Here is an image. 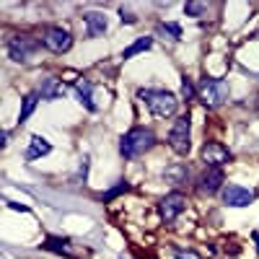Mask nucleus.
Segmentation results:
<instances>
[{
  "instance_id": "nucleus-1",
  "label": "nucleus",
  "mask_w": 259,
  "mask_h": 259,
  "mask_svg": "<svg viewBox=\"0 0 259 259\" xmlns=\"http://www.w3.org/2000/svg\"><path fill=\"white\" fill-rule=\"evenodd\" d=\"M138 96L145 101L150 114H156L161 119L171 117V114L177 112V106H179V101H177L174 94H171V91H161V89H140Z\"/></svg>"
},
{
  "instance_id": "nucleus-2",
  "label": "nucleus",
  "mask_w": 259,
  "mask_h": 259,
  "mask_svg": "<svg viewBox=\"0 0 259 259\" xmlns=\"http://www.w3.org/2000/svg\"><path fill=\"white\" fill-rule=\"evenodd\" d=\"M156 143V135L150 133L148 127H133L130 133L119 140V153L124 158H138L140 153H145V150Z\"/></svg>"
},
{
  "instance_id": "nucleus-3",
  "label": "nucleus",
  "mask_w": 259,
  "mask_h": 259,
  "mask_svg": "<svg viewBox=\"0 0 259 259\" xmlns=\"http://www.w3.org/2000/svg\"><path fill=\"white\" fill-rule=\"evenodd\" d=\"M197 99L205 106H221L228 99V83L223 78H210L205 75L197 85Z\"/></svg>"
},
{
  "instance_id": "nucleus-4",
  "label": "nucleus",
  "mask_w": 259,
  "mask_h": 259,
  "mask_svg": "<svg viewBox=\"0 0 259 259\" xmlns=\"http://www.w3.org/2000/svg\"><path fill=\"white\" fill-rule=\"evenodd\" d=\"M168 143L177 153H189L192 148V117L189 114H182L177 117V122L171 124V133H168Z\"/></svg>"
},
{
  "instance_id": "nucleus-5",
  "label": "nucleus",
  "mask_w": 259,
  "mask_h": 259,
  "mask_svg": "<svg viewBox=\"0 0 259 259\" xmlns=\"http://www.w3.org/2000/svg\"><path fill=\"white\" fill-rule=\"evenodd\" d=\"M39 50V41L31 36H13L8 41V55L13 62H29Z\"/></svg>"
},
{
  "instance_id": "nucleus-6",
  "label": "nucleus",
  "mask_w": 259,
  "mask_h": 259,
  "mask_svg": "<svg viewBox=\"0 0 259 259\" xmlns=\"http://www.w3.org/2000/svg\"><path fill=\"white\" fill-rule=\"evenodd\" d=\"M45 47L47 50H52V52H57V55H62V52H68L70 47H73V36H70V31H65L62 26H52V29H47L45 31Z\"/></svg>"
},
{
  "instance_id": "nucleus-7",
  "label": "nucleus",
  "mask_w": 259,
  "mask_h": 259,
  "mask_svg": "<svg viewBox=\"0 0 259 259\" xmlns=\"http://www.w3.org/2000/svg\"><path fill=\"white\" fill-rule=\"evenodd\" d=\"M187 207V197L182 192H171V194H166V197L161 200V218L166 221V223H174L177 218H179V212Z\"/></svg>"
},
{
  "instance_id": "nucleus-8",
  "label": "nucleus",
  "mask_w": 259,
  "mask_h": 259,
  "mask_svg": "<svg viewBox=\"0 0 259 259\" xmlns=\"http://www.w3.org/2000/svg\"><path fill=\"white\" fill-rule=\"evenodd\" d=\"M200 156H202V161L207 163V166H215V168H221L223 163H228L231 161V150L226 148V145H221V143H205L202 145V150H200Z\"/></svg>"
},
{
  "instance_id": "nucleus-9",
  "label": "nucleus",
  "mask_w": 259,
  "mask_h": 259,
  "mask_svg": "<svg viewBox=\"0 0 259 259\" xmlns=\"http://www.w3.org/2000/svg\"><path fill=\"white\" fill-rule=\"evenodd\" d=\"M223 202L228 207H246L254 202V192L246 187H239V184H228V187H223Z\"/></svg>"
},
{
  "instance_id": "nucleus-10",
  "label": "nucleus",
  "mask_w": 259,
  "mask_h": 259,
  "mask_svg": "<svg viewBox=\"0 0 259 259\" xmlns=\"http://www.w3.org/2000/svg\"><path fill=\"white\" fill-rule=\"evenodd\" d=\"M45 249L52 251V254H60V256H70V259H78L83 254L80 249H73V241L60 239V236H50V239L45 241Z\"/></svg>"
},
{
  "instance_id": "nucleus-11",
  "label": "nucleus",
  "mask_w": 259,
  "mask_h": 259,
  "mask_svg": "<svg viewBox=\"0 0 259 259\" xmlns=\"http://www.w3.org/2000/svg\"><path fill=\"white\" fill-rule=\"evenodd\" d=\"M223 187V171L221 168H215V166H210L205 174L200 177V192H205V194H215Z\"/></svg>"
},
{
  "instance_id": "nucleus-12",
  "label": "nucleus",
  "mask_w": 259,
  "mask_h": 259,
  "mask_svg": "<svg viewBox=\"0 0 259 259\" xmlns=\"http://www.w3.org/2000/svg\"><path fill=\"white\" fill-rule=\"evenodd\" d=\"M83 21H85V36H99V34H104L106 31V16L104 13H99V11H91V13H85L83 16Z\"/></svg>"
},
{
  "instance_id": "nucleus-13",
  "label": "nucleus",
  "mask_w": 259,
  "mask_h": 259,
  "mask_svg": "<svg viewBox=\"0 0 259 259\" xmlns=\"http://www.w3.org/2000/svg\"><path fill=\"white\" fill-rule=\"evenodd\" d=\"M75 94H78V99H80V104L85 106L89 112H96L99 109V104L94 101V83L91 80H75Z\"/></svg>"
},
{
  "instance_id": "nucleus-14",
  "label": "nucleus",
  "mask_w": 259,
  "mask_h": 259,
  "mask_svg": "<svg viewBox=\"0 0 259 259\" xmlns=\"http://www.w3.org/2000/svg\"><path fill=\"white\" fill-rule=\"evenodd\" d=\"M65 94H68V89H65V83L57 80V78H47L45 83H41L39 89V96L45 101H55V99H62Z\"/></svg>"
},
{
  "instance_id": "nucleus-15",
  "label": "nucleus",
  "mask_w": 259,
  "mask_h": 259,
  "mask_svg": "<svg viewBox=\"0 0 259 259\" xmlns=\"http://www.w3.org/2000/svg\"><path fill=\"white\" fill-rule=\"evenodd\" d=\"M50 150H52V143H50L47 138L31 135V143H29V148H26V158H29V161H36V158H41V156H47Z\"/></svg>"
},
{
  "instance_id": "nucleus-16",
  "label": "nucleus",
  "mask_w": 259,
  "mask_h": 259,
  "mask_svg": "<svg viewBox=\"0 0 259 259\" xmlns=\"http://www.w3.org/2000/svg\"><path fill=\"white\" fill-rule=\"evenodd\" d=\"M163 179H166L168 184H184V182L189 179V168H187L184 163H171V166L163 171Z\"/></svg>"
},
{
  "instance_id": "nucleus-17",
  "label": "nucleus",
  "mask_w": 259,
  "mask_h": 259,
  "mask_svg": "<svg viewBox=\"0 0 259 259\" xmlns=\"http://www.w3.org/2000/svg\"><path fill=\"white\" fill-rule=\"evenodd\" d=\"M150 47H153V39H150V36H140L138 41H133V45L122 52V60H130V57H135L140 52H148Z\"/></svg>"
},
{
  "instance_id": "nucleus-18",
  "label": "nucleus",
  "mask_w": 259,
  "mask_h": 259,
  "mask_svg": "<svg viewBox=\"0 0 259 259\" xmlns=\"http://www.w3.org/2000/svg\"><path fill=\"white\" fill-rule=\"evenodd\" d=\"M36 101H39V94H29L24 99V106H21V114H18V122H26L31 117V112L36 109Z\"/></svg>"
},
{
  "instance_id": "nucleus-19",
  "label": "nucleus",
  "mask_w": 259,
  "mask_h": 259,
  "mask_svg": "<svg viewBox=\"0 0 259 259\" xmlns=\"http://www.w3.org/2000/svg\"><path fill=\"white\" fill-rule=\"evenodd\" d=\"M158 31H161L163 36H168L171 41H179V39H182V29H179V24H161Z\"/></svg>"
},
{
  "instance_id": "nucleus-20",
  "label": "nucleus",
  "mask_w": 259,
  "mask_h": 259,
  "mask_svg": "<svg viewBox=\"0 0 259 259\" xmlns=\"http://www.w3.org/2000/svg\"><path fill=\"white\" fill-rule=\"evenodd\" d=\"M182 96H184L187 101H192L194 96H197V89H194V85H192V80H189L187 75L182 78Z\"/></svg>"
},
{
  "instance_id": "nucleus-21",
  "label": "nucleus",
  "mask_w": 259,
  "mask_h": 259,
  "mask_svg": "<svg viewBox=\"0 0 259 259\" xmlns=\"http://www.w3.org/2000/svg\"><path fill=\"white\" fill-rule=\"evenodd\" d=\"M205 11H207L205 3H187V6H184V13H187V16H200V13H205Z\"/></svg>"
},
{
  "instance_id": "nucleus-22",
  "label": "nucleus",
  "mask_w": 259,
  "mask_h": 259,
  "mask_svg": "<svg viewBox=\"0 0 259 259\" xmlns=\"http://www.w3.org/2000/svg\"><path fill=\"white\" fill-rule=\"evenodd\" d=\"M124 189H127V184H124V182H119V184H117L114 189H109V192L104 194V202H109V200H114L117 194H119V192H124Z\"/></svg>"
},
{
  "instance_id": "nucleus-23",
  "label": "nucleus",
  "mask_w": 259,
  "mask_h": 259,
  "mask_svg": "<svg viewBox=\"0 0 259 259\" xmlns=\"http://www.w3.org/2000/svg\"><path fill=\"white\" fill-rule=\"evenodd\" d=\"M174 259H200V256L194 254L192 249H177L174 251Z\"/></svg>"
},
{
  "instance_id": "nucleus-24",
  "label": "nucleus",
  "mask_w": 259,
  "mask_h": 259,
  "mask_svg": "<svg viewBox=\"0 0 259 259\" xmlns=\"http://www.w3.org/2000/svg\"><path fill=\"white\" fill-rule=\"evenodd\" d=\"M119 16H122V24H135V16L133 13H130V11H124V8H119Z\"/></svg>"
},
{
  "instance_id": "nucleus-25",
  "label": "nucleus",
  "mask_w": 259,
  "mask_h": 259,
  "mask_svg": "<svg viewBox=\"0 0 259 259\" xmlns=\"http://www.w3.org/2000/svg\"><path fill=\"white\" fill-rule=\"evenodd\" d=\"M11 210H21V212H29V207L26 205H21V202H6Z\"/></svg>"
},
{
  "instance_id": "nucleus-26",
  "label": "nucleus",
  "mask_w": 259,
  "mask_h": 259,
  "mask_svg": "<svg viewBox=\"0 0 259 259\" xmlns=\"http://www.w3.org/2000/svg\"><path fill=\"white\" fill-rule=\"evenodd\" d=\"M0 145H3V148L8 145V130H3V135H0Z\"/></svg>"
},
{
  "instance_id": "nucleus-27",
  "label": "nucleus",
  "mask_w": 259,
  "mask_h": 259,
  "mask_svg": "<svg viewBox=\"0 0 259 259\" xmlns=\"http://www.w3.org/2000/svg\"><path fill=\"white\" fill-rule=\"evenodd\" d=\"M251 236H254V241H256V249H259V231H254Z\"/></svg>"
}]
</instances>
